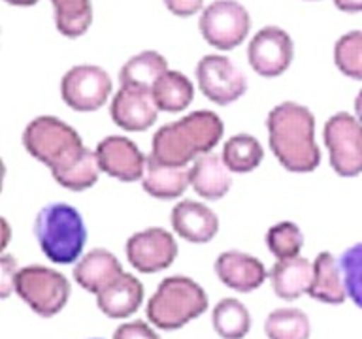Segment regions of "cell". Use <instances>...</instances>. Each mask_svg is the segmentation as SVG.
<instances>
[{
	"label": "cell",
	"instance_id": "6da1fadb",
	"mask_svg": "<svg viewBox=\"0 0 362 339\" xmlns=\"http://www.w3.org/2000/svg\"><path fill=\"white\" fill-rule=\"evenodd\" d=\"M21 141L25 151L45 164L53 179L68 191H87L102 174L96 151L85 147L78 130L55 115L34 117L23 130Z\"/></svg>",
	"mask_w": 362,
	"mask_h": 339
},
{
	"label": "cell",
	"instance_id": "7a4b0ae2",
	"mask_svg": "<svg viewBox=\"0 0 362 339\" xmlns=\"http://www.w3.org/2000/svg\"><path fill=\"white\" fill-rule=\"evenodd\" d=\"M268 143L283 168L293 174H310L321 164L315 140V117L310 107L287 100L272 107L266 117Z\"/></svg>",
	"mask_w": 362,
	"mask_h": 339
},
{
	"label": "cell",
	"instance_id": "3957f363",
	"mask_svg": "<svg viewBox=\"0 0 362 339\" xmlns=\"http://www.w3.org/2000/svg\"><path fill=\"white\" fill-rule=\"evenodd\" d=\"M223 132L225 126L217 113L197 109L155 132L151 157L170 166H191L198 157L214 151Z\"/></svg>",
	"mask_w": 362,
	"mask_h": 339
},
{
	"label": "cell",
	"instance_id": "277c9868",
	"mask_svg": "<svg viewBox=\"0 0 362 339\" xmlns=\"http://www.w3.org/2000/svg\"><path fill=\"white\" fill-rule=\"evenodd\" d=\"M34 236L42 253L55 264H74L87 243V226L78 209L64 202L47 203L34 219Z\"/></svg>",
	"mask_w": 362,
	"mask_h": 339
},
{
	"label": "cell",
	"instance_id": "5b68a950",
	"mask_svg": "<svg viewBox=\"0 0 362 339\" xmlns=\"http://www.w3.org/2000/svg\"><path fill=\"white\" fill-rule=\"evenodd\" d=\"M208 305V294L194 279L170 275L158 282L157 290L147 302L146 315L155 328L174 332L204 315Z\"/></svg>",
	"mask_w": 362,
	"mask_h": 339
},
{
	"label": "cell",
	"instance_id": "8992f818",
	"mask_svg": "<svg viewBox=\"0 0 362 339\" xmlns=\"http://www.w3.org/2000/svg\"><path fill=\"white\" fill-rule=\"evenodd\" d=\"M17 296L38 316L51 319L70 299V282L61 271L45 266H25L16 279Z\"/></svg>",
	"mask_w": 362,
	"mask_h": 339
},
{
	"label": "cell",
	"instance_id": "52a82bcc",
	"mask_svg": "<svg viewBox=\"0 0 362 339\" xmlns=\"http://www.w3.org/2000/svg\"><path fill=\"white\" fill-rule=\"evenodd\" d=\"M330 166L341 177L362 174V123L347 112L334 113L322 129Z\"/></svg>",
	"mask_w": 362,
	"mask_h": 339
},
{
	"label": "cell",
	"instance_id": "ba28073f",
	"mask_svg": "<svg viewBox=\"0 0 362 339\" xmlns=\"http://www.w3.org/2000/svg\"><path fill=\"white\" fill-rule=\"evenodd\" d=\"M202 38L219 51L236 49L251 30V16L236 0H214L198 21Z\"/></svg>",
	"mask_w": 362,
	"mask_h": 339
},
{
	"label": "cell",
	"instance_id": "9c48e42d",
	"mask_svg": "<svg viewBox=\"0 0 362 339\" xmlns=\"http://www.w3.org/2000/svg\"><path fill=\"white\" fill-rule=\"evenodd\" d=\"M113 83L110 73L96 64H76L61 79V96L74 112H98L106 106Z\"/></svg>",
	"mask_w": 362,
	"mask_h": 339
},
{
	"label": "cell",
	"instance_id": "30bf717a",
	"mask_svg": "<svg viewBox=\"0 0 362 339\" xmlns=\"http://www.w3.org/2000/svg\"><path fill=\"white\" fill-rule=\"evenodd\" d=\"M194 76L200 93L217 106L234 104L247 90L245 73L225 55H204L194 68Z\"/></svg>",
	"mask_w": 362,
	"mask_h": 339
},
{
	"label": "cell",
	"instance_id": "8fae6325",
	"mask_svg": "<svg viewBox=\"0 0 362 339\" xmlns=\"http://www.w3.org/2000/svg\"><path fill=\"white\" fill-rule=\"evenodd\" d=\"M294 44L291 34L276 25H266L257 30L247 45V61L260 78H279L291 66Z\"/></svg>",
	"mask_w": 362,
	"mask_h": 339
},
{
	"label": "cell",
	"instance_id": "7c38bea8",
	"mask_svg": "<svg viewBox=\"0 0 362 339\" xmlns=\"http://www.w3.org/2000/svg\"><path fill=\"white\" fill-rule=\"evenodd\" d=\"M127 258L140 273H158L174 264L177 256V242L164 228L153 226L132 234L127 239Z\"/></svg>",
	"mask_w": 362,
	"mask_h": 339
},
{
	"label": "cell",
	"instance_id": "4fadbf2b",
	"mask_svg": "<svg viewBox=\"0 0 362 339\" xmlns=\"http://www.w3.org/2000/svg\"><path fill=\"white\" fill-rule=\"evenodd\" d=\"M98 166L106 175L121 183L141 181L146 172L147 157L140 151V147L127 136H106L96 145Z\"/></svg>",
	"mask_w": 362,
	"mask_h": 339
},
{
	"label": "cell",
	"instance_id": "5bb4252c",
	"mask_svg": "<svg viewBox=\"0 0 362 339\" xmlns=\"http://www.w3.org/2000/svg\"><path fill=\"white\" fill-rule=\"evenodd\" d=\"M158 113L160 109L153 98V90L134 85H121L110 106L112 121L127 132H144L151 129Z\"/></svg>",
	"mask_w": 362,
	"mask_h": 339
},
{
	"label": "cell",
	"instance_id": "9a60e30c",
	"mask_svg": "<svg viewBox=\"0 0 362 339\" xmlns=\"http://www.w3.org/2000/svg\"><path fill=\"white\" fill-rule=\"evenodd\" d=\"M215 273L225 287L236 290V292L249 294L262 287L266 277L270 275L266 271L264 264L257 256L242 251H223L215 260Z\"/></svg>",
	"mask_w": 362,
	"mask_h": 339
},
{
	"label": "cell",
	"instance_id": "2e32d148",
	"mask_svg": "<svg viewBox=\"0 0 362 339\" xmlns=\"http://www.w3.org/2000/svg\"><path fill=\"white\" fill-rule=\"evenodd\" d=\"M170 222L181 239L198 245L211 242L219 232V217L214 209L197 200H181L175 203Z\"/></svg>",
	"mask_w": 362,
	"mask_h": 339
},
{
	"label": "cell",
	"instance_id": "e0dca14e",
	"mask_svg": "<svg viewBox=\"0 0 362 339\" xmlns=\"http://www.w3.org/2000/svg\"><path fill=\"white\" fill-rule=\"evenodd\" d=\"M123 266L117 256L107 249H93L81 254L74 268V279L85 292L98 294L123 273Z\"/></svg>",
	"mask_w": 362,
	"mask_h": 339
},
{
	"label": "cell",
	"instance_id": "ac0fdd59",
	"mask_svg": "<svg viewBox=\"0 0 362 339\" xmlns=\"http://www.w3.org/2000/svg\"><path fill=\"white\" fill-rule=\"evenodd\" d=\"M144 302V287L136 275L123 271L121 275L96 294L98 309L110 319H129L140 309Z\"/></svg>",
	"mask_w": 362,
	"mask_h": 339
},
{
	"label": "cell",
	"instance_id": "d6986e66",
	"mask_svg": "<svg viewBox=\"0 0 362 339\" xmlns=\"http://www.w3.org/2000/svg\"><path fill=\"white\" fill-rule=\"evenodd\" d=\"M191 189L204 200H221L232 189V172L223 160V155L206 153L189 166Z\"/></svg>",
	"mask_w": 362,
	"mask_h": 339
},
{
	"label": "cell",
	"instance_id": "ffe728a7",
	"mask_svg": "<svg viewBox=\"0 0 362 339\" xmlns=\"http://www.w3.org/2000/svg\"><path fill=\"white\" fill-rule=\"evenodd\" d=\"M141 186L151 198L175 200L183 196L187 189L191 186V168L158 162L157 158L149 155L146 172L141 177Z\"/></svg>",
	"mask_w": 362,
	"mask_h": 339
},
{
	"label": "cell",
	"instance_id": "44dd1931",
	"mask_svg": "<svg viewBox=\"0 0 362 339\" xmlns=\"http://www.w3.org/2000/svg\"><path fill=\"white\" fill-rule=\"evenodd\" d=\"M313 279V262L304 256L277 260L270 271V281L274 292L281 299L293 302L302 294L310 292Z\"/></svg>",
	"mask_w": 362,
	"mask_h": 339
},
{
	"label": "cell",
	"instance_id": "7402d4cb",
	"mask_svg": "<svg viewBox=\"0 0 362 339\" xmlns=\"http://www.w3.org/2000/svg\"><path fill=\"white\" fill-rule=\"evenodd\" d=\"M313 299L327 305H341L347 298L344 273L339 268V260L332 253L322 251L313 260V279L310 292Z\"/></svg>",
	"mask_w": 362,
	"mask_h": 339
},
{
	"label": "cell",
	"instance_id": "603a6c76",
	"mask_svg": "<svg viewBox=\"0 0 362 339\" xmlns=\"http://www.w3.org/2000/svg\"><path fill=\"white\" fill-rule=\"evenodd\" d=\"M151 90L158 109L166 113L183 112L194 98V85L185 73L177 70L164 72Z\"/></svg>",
	"mask_w": 362,
	"mask_h": 339
},
{
	"label": "cell",
	"instance_id": "cb8c5ba5",
	"mask_svg": "<svg viewBox=\"0 0 362 339\" xmlns=\"http://www.w3.org/2000/svg\"><path fill=\"white\" fill-rule=\"evenodd\" d=\"M168 61L158 51L146 49L138 55L130 56L119 70V83L134 85L144 89H153L158 78L168 72Z\"/></svg>",
	"mask_w": 362,
	"mask_h": 339
},
{
	"label": "cell",
	"instance_id": "d4e9b609",
	"mask_svg": "<svg viewBox=\"0 0 362 339\" xmlns=\"http://www.w3.org/2000/svg\"><path fill=\"white\" fill-rule=\"evenodd\" d=\"M211 324L221 339H243L251 330V315L236 298H223L211 311Z\"/></svg>",
	"mask_w": 362,
	"mask_h": 339
},
{
	"label": "cell",
	"instance_id": "484cf974",
	"mask_svg": "<svg viewBox=\"0 0 362 339\" xmlns=\"http://www.w3.org/2000/svg\"><path fill=\"white\" fill-rule=\"evenodd\" d=\"M223 160L232 174H249L262 164L264 149L251 134H234L223 145Z\"/></svg>",
	"mask_w": 362,
	"mask_h": 339
},
{
	"label": "cell",
	"instance_id": "4316f807",
	"mask_svg": "<svg viewBox=\"0 0 362 339\" xmlns=\"http://www.w3.org/2000/svg\"><path fill=\"white\" fill-rule=\"evenodd\" d=\"M57 30L66 38L83 36L93 25V0H49Z\"/></svg>",
	"mask_w": 362,
	"mask_h": 339
},
{
	"label": "cell",
	"instance_id": "83f0119b",
	"mask_svg": "<svg viewBox=\"0 0 362 339\" xmlns=\"http://www.w3.org/2000/svg\"><path fill=\"white\" fill-rule=\"evenodd\" d=\"M264 333L268 339H310L311 322L302 309L277 307L266 316Z\"/></svg>",
	"mask_w": 362,
	"mask_h": 339
},
{
	"label": "cell",
	"instance_id": "f1b7e54d",
	"mask_svg": "<svg viewBox=\"0 0 362 339\" xmlns=\"http://www.w3.org/2000/svg\"><path fill=\"white\" fill-rule=\"evenodd\" d=\"M266 247L277 260L293 258L304 247V234L293 220H281L266 232Z\"/></svg>",
	"mask_w": 362,
	"mask_h": 339
},
{
	"label": "cell",
	"instance_id": "f546056e",
	"mask_svg": "<svg viewBox=\"0 0 362 339\" xmlns=\"http://www.w3.org/2000/svg\"><path fill=\"white\" fill-rule=\"evenodd\" d=\"M334 64L344 76L362 81V30L339 36L334 45Z\"/></svg>",
	"mask_w": 362,
	"mask_h": 339
},
{
	"label": "cell",
	"instance_id": "4dcf8cb0",
	"mask_svg": "<svg viewBox=\"0 0 362 339\" xmlns=\"http://www.w3.org/2000/svg\"><path fill=\"white\" fill-rule=\"evenodd\" d=\"M339 268L344 273L347 298L362 309V242L345 249L339 256Z\"/></svg>",
	"mask_w": 362,
	"mask_h": 339
},
{
	"label": "cell",
	"instance_id": "1f68e13d",
	"mask_svg": "<svg viewBox=\"0 0 362 339\" xmlns=\"http://www.w3.org/2000/svg\"><path fill=\"white\" fill-rule=\"evenodd\" d=\"M113 339H160V335L147 322L130 321L115 328Z\"/></svg>",
	"mask_w": 362,
	"mask_h": 339
},
{
	"label": "cell",
	"instance_id": "d6a6232c",
	"mask_svg": "<svg viewBox=\"0 0 362 339\" xmlns=\"http://www.w3.org/2000/svg\"><path fill=\"white\" fill-rule=\"evenodd\" d=\"M0 270H2V275H0V294H2V298H8L10 292H16V279L17 273H19L17 260L11 254L2 253Z\"/></svg>",
	"mask_w": 362,
	"mask_h": 339
},
{
	"label": "cell",
	"instance_id": "836d02e7",
	"mask_svg": "<svg viewBox=\"0 0 362 339\" xmlns=\"http://www.w3.org/2000/svg\"><path fill=\"white\" fill-rule=\"evenodd\" d=\"M164 6L177 17H192L204 8V0H164Z\"/></svg>",
	"mask_w": 362,
	"mask_h": 339
},
{
	"label": "cell",
	"instance_id": "e575fe53",
	"mask_svg": "<svg viewBox=\"0 0 362 339\" xmlns=\"http://www.w3.org/2000/svg\"><path fill=\"white\" fill-rule=\"evenodd\" d=\"M334 6L344 13H361L362 0H332Z\"/></svg>",
	"mask_w": 362,
	"mask_h": 339
},
{
	"label": "cell",
	"instance_id": "d590c367",
	"mask_svg": "<svg viewBox=\"0 0 362 339\" xmlns=\"http://www.w3.org/2000/svg\"><path fill=\"white\" fill-rule=\"evenodd\" d=\"M6 4L10 6H19V8H27V6H34L38 4L40 0H4Z\"/></svg>",
	"mask_w": 362,
	"mask_h": 339
},
{
	"label": "cell",
	"instance_id": "8d00e7d4",
	"mask_svg": "<svg viewBox=\"0 0 362 339\" xmlns=\"http://www.w3.org/2000/svg\"><path fill=\"white\" fill-rule=\"evenodd\" d=\"M355 115L356 119L362 123V89L358 90V95L355 98Z\"/></svg>",
	"mask_w": 362,
	"mask_h": 339
},
{
	"label": "cell",
	"instance_id": "74e56055",
	"mask_svg": "<svg viewBox=\"0 0 362 339\" xmlns=\"http://www.w3.org/2000/svg\"><path fill=\"white\" fill-rule=\"evenodd\" d=\"M2 228H4V239H2V253L6 251V245L10 242V226H8V220L2 219Z\"/></svg>",
	"mask_w": 362,
	"mask_h": 339
},
{
	"label": "cell",
	"instance_id": "f35d334b",
	"mask_svg": "<svg viewBox=\"0 0 362 339\" xmlns=\"http://www.w3.org/2000/svg\"><path fill=\"white\" fill-rule=\"evenodd\" d=\"M305 2H317V0H305Z\"/></svg>",
	"mask_w": 362,
	"mask_h": 339
},
{
	"label": "cell",
	"instance_id": "ab89813d",
	"mask_svg": "<svg viewBox=\"0 0 362 339\" xmlns=\"http://www.w3.org/2000/svg\"><path fill=\"white\" fill-rule=\"evenodd\" d=\"M95 339H100V338H95Z\"/></svg>",
	"mask_w": 362,
	"mask_h": 339
}]
</instances>
